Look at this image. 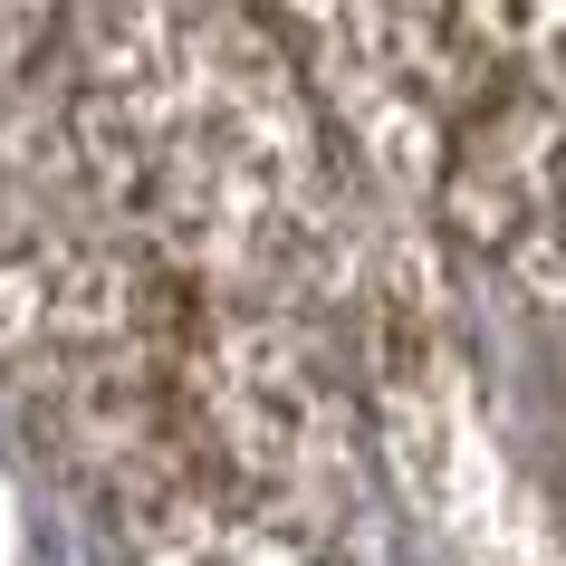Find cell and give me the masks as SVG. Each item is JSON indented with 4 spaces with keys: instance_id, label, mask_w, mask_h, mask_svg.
<instances>
[{
    "instance_id": "2",
    "label": "cell",
    "mask_w": 566,
    "mask_h": 566,
    "mask_svg": "<svg viewBox=\"0 0 566 566\" xmlns=\"http://www.w3.org/2000/svg\"><path fill=\"white\" fill-rule=\"evenodd\" d=\"M250 20L394 192H432L471 135L557 96V0H250Z\"/></svg>"
},
{
    "instance_id": "3",
    "label": "cell",
    "mask_w": 566,
    "mask_h": 566,
    "mask_svg": "<svg viewBox=\"0 0 566 566\" xmlns=\"http://www.w3.org/2000/svg\"><path fill=\"white\" fill-rule=\"evenodd\" d=\"M164 307L154 279L0 182V375L10 385H125L145 375Z\"/></svg>"
},
{
    "instance_id": "4",
    "label": "cell",
    "mask_w": 566,
    "mask_h": 566,
    "mask_svg": "<svg viewBox=\"0 0 566 566\" xmlns=\"http://www.w3.org/2000/svg\"><path fill=\"white\" fill-rule=\"evenodd\" d=\"M145 566H346V557L289 537L279 518H192V528H174Z\"/></svg>"
},
{
    "instance_id": "5",
    "label": "cell",
    "mask_w": 566,
    "mask_h": 566,
    "mask_svg": "<svg viewBox=\"0 0 566 566\" xmlns=\"http://www.w3.org/2000/svg\"><path fill=\"white\" fill-rule=\"evenodd\" d=\"M59 10H67V0H0V96L20 87V67L39 59V39H49Z\"/></svg>"
},
{
    "instance_id": "1",
    "label": "cell",
    "mask_w": 566,
    "mask_h": 566,
    "mask_svg": "<svg viewBox=\"0 0 566 566\" xmlns=\"http://www.w3.org/2000/svg\"><path fill=\"white\" fill-rule=\"evenodd\" d=\"M77 145L174 279L240 298L356 279L336 135L250 0H77Z\"/></svg>"
}]
</instances>
